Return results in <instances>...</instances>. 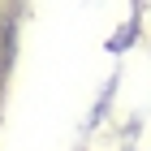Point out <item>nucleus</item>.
Masks as SVG:
<instances>
[]
</instances>
